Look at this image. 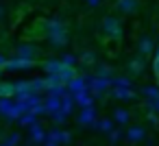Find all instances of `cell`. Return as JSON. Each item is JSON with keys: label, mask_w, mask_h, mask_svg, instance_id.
Returning a JSON list of instances; mask_svg holds the SVG:
<instances>
[{"label": "cell", "mask_w": 159, "mask_h": 146, "mask_svg": "<svg viewBox=\"0 0 159 146\" xmlns=\"http://www.w3.org/2000/svg\"><path fill=\"white\" fill-rule=\"evenodd\" d=\"M42 26H44V35H46V39L50 42V46L63 48V46L68 44V31H66V24H63L59 18H50V20H46Z\"/></svg>", "instance_id": "6da1fadb"}, {"label": "cell", "mask_w": 159, "mask_h": 146, "mask_svg": "<svg viewBox=\"0 0 159 146\" xmlns=\"http://www.w3.org/2000/svg\"><path fill=\"white\" fill-rule=\"evenodd\" d=\"M102 33H105V37H109L113 42L122 39V24H120V20L116 16H107L102 20Z\"/></svg>", "instance_id": "7a4b0ae2"}, {"label": "cell", "mask_w": 159, "mask_h": 146, "mask_svg": "<svg viewBox=\"0 0 159 146\" xmlns=\"http://www.w3.org/2000/svg\"><path fill=\"white\" fill-rule=\"evenodd\" d=\"M37 55H39V50L33 44H18V48H16V57L18 59H24V61H33L35 63Z\"/></svg>", "instance_id": "3957f363"}, {"label": "cell", "mask_w": 159, "mask_h": 146, "mask_svg": "<svg viewBox=\"0 0 159 146\" xmlns=\"http://www.w3.org/2000/svg\"><path fill=\"white\" fill-rule=\"evenodd\" d=\"M126 70H129V74L131 76H139L144 70H146V59L144 57H133V59H129V63H126Z\"/></svg>", "instance_id": "277c9868"}, {"label": "cell", "mask_w": 159, "mask_h": 146, "mask_svg": "<svg viewBox=\"0 0 159 146\" xmlns=\"http://www.w3.org/2000/svg\"><path fill=\"white\" fill-rule=\"evenodd\" d=\"M124 137H126L131 144H137V142H142V139L146 137V129H144V126H139V124H133V126H129V129H126Z\"/></svg>", "instance_id": "5b68a950"}, {"label": "cell", "mask_w": 159, "mask_h": 146, "mask_svg": "<svg viewBox=\"0 0 159 146\" xmlns=\"http://www.w3.org/2000/svg\"><path fill=\"white\" fill-rule=\"evenodd\" d=\"M72 139V135L68 133V131H59V129H55V131H50V133H46V142H50V144H68Z\"/></svg>", "instance_id": "8992f818"}, {"label": "cell", "mask_w": 159, "mask_h": 146, "mask_svg": "<svg viewBox=\"0 0 159 146\" xmlns=\"http://www.w3.org/2000/svg\"><path fill=\"white\" fill-rule=\"evenodd\" d=\"M29 68H33V61H24V59H7L5 61V66H2V70H9V72H16V70H29Z\"/></svg>", "instance_id": "52a82bcc"}, {"label": "cell", "mask_w": 159, "mask_h": 146, "mask_svg": "<svg viewBox=\"0 0 159 146\" xmlns=\"http://www.w3.org/2000/svg\"><path fill=\"white\" fill-rule=\"evenodd\" d=\"M116 9L120 13H124V16H131V13H135L139 9V2L137 0H116Z\"/></svg>", "instance_id": "ba28073f"}, {"label": "cell", "mask_w": 159, "mask_h": 146, "mask_svg": "<svg viewBox=\"0 0 159 146\" xmlns=\"http://www.w3.org/2000/svg\"><path fill=\"white\" fill-rule=\"evenodd\" d=\"M66 85H68L66 89H68L70 96H76V94H81V92H87V85H85V79H83V76H74V79H72L70 83H66Z\"/></svg>", "instance_id": "9c48e42d"}, {"label": "cell", "mask_w": 159, "mask_h": 146, "mask_svg": "<svg viewBox=\"0 0 159 146\" xmlns=\"http://www.w3.org/2000/svg\"><path fill=\"white\" fill-rule=\"evenodd\" d=\"M152 50H155V42H152L148 35L139 37V42H137V52H139V57H148V55H152Z\"/></svg>", "instance_id": "30bf717a"}, {"label": "cell", "mask_w": 159, "mask_h": 146, "mask_svg": "<svg viewBox=\"0 0 159 146\" xmlns=\"http://www.w3.org/2000/svg\"><path fill=\"white\" fill-rule=\"evenodd\" d=\"M109 94L113 98H120V100H133L135 98V92L131 87H109Z\"/></svg>", "instance_id": "8fae6325"}, {"label": "cell", "mask_w": 159, "mask_h": 146, "mask_svg": "<svg viewBox=\"0 0 159 146\" xmlns=\"http://www.w3.org/2000/svg\"><path fill=\"white\" fill-rule=\"evenodd\" d=\"M31 139H33L35 144H44V142H46V131L42 129L39 122L31 124Z\"/></svg>", "instance_id": "7c38bea8"}, {"label": "cell", "mask_w": 159, "mask_h": 146, "mask_svg": "<svg viewBox=\"0 0 159 146\" xmlns=\"http://www.w3.org/2000/svg\"><path fill=\"white\" fill-rule=\"evenodd\" d=\"M98 118H96V109L94 107H85L83 111H81V116H79V122L81 124H94Z\"/></svg>", "instance_id": "4fadbf2b"}, {"label": "cell", "mask_w": 159, "mask_h": 146, "mask_svg": "<svg viewBox=\"0 0 159 146\" xmlns=\"http://www.w3.org/2000/svg\"><path fill=\"white\" fill-rule=\"evenodd\" d=\"M57 76H59V83H70L74 76H76V68H68V66H63L59 72H57Z\"/></svg>", "instance_id": "5bb4252c"}, {"label": "cell", "mask_w": 159, "mask_h": 146, "mask_svg": "<svg viewBox=\"0 0 159 146\" xmlns=\"http://www.w3.org/2000/svg\"><path fill=\"white\" fill-rule=\"evenodd\" d=\"M16 96V83H2L0 81V98H11Z\"/></svg>", "instance_id": "9a60e30c"}, {"label": "cell", "mask_w": 159, "mask_h": 146, "mask_svg": "<svg viewBox=\"0 0 159 146\" xmlns=\"http://www.w3.org/2000/svg\"><path fill=\"white\" fill-rule=\"evenodd\" d=\"M61 68H63V63H61L59 59H48V61H44V70H46L48 74H57Z\"/></svg>", "instance_id": "2e32d148"}, {"label": "cell", "mask_w": 159, "mask_h": 146, "mask_svg": "<svg viewBox=\"0 0 159 146\" xmlns=\"http://www.w3.org/2000/svg\"><path fill=\"white\" fill-rule=\"evenodd\" d=\"M111 74H113V68H111V66H107V63H98V66H96V76H100V79H111Z\"/></svg>", "instance_id": "e0dca14e"}, {"label": "cell", "mask_w": 159, "mask_h": 146, "mask_svg": "<svg viewBox=\"0 0 159 146\" xmlns=\"http://www.w3.org/2000/svg\"><path fill=\"white\" fill-rule=\"evenodd\" d=\"M72 98H74L83 109H85V107H92V103H94V98H92L87 92H81V94H76V96H72Z\"/></svg>", "instance_id": "ac0fdd59"}, {"label": "cell", "mask_w": 159, "mask_h": 146, "mask_svg": "<svg viewBox=\"0 0 159 146\" xmlns=\"http://www.w3.org/2000/svg\"><path fill=\"white\" fill-rule=\"evenodd\" d=\"M113 120H116L118 124H129L131 113H129L126 109H116V111H113Z\"/></svg>", "instance_id": "d6986e66"}, {"label": "cell", "mask_w": 159, "mask_h": 146, "mask_svg": "<svg viewBox=\"0 0 159 146\" xmlns=\"http://www.w3.org/2000/svg\"><path fill=\"white\" fill-rule=\"evenodd\" d=\"M29 85H31V92L33 94L46 92V79H33V81H29Z\"/></svg>", "instance_id": "ffe728a7"}, {"label": "cell", "mask_w": 159, "mask_h": 146, "mask_svg": "<svg viewBox=\"0 0 159 146\" xmlns=\"http://www.w3.org/2000/svg\"><path fill=\"white\" fill-rule=\"evenodd\" d=\"M79 61H81L83 66H94V63H96V55H94L92 50H85V52L79 55Z\"/></svg>", "instance_id": "44dd1931"}, {"label": "cell", "mask_w": 159, "mask_h": 146, "mask_svg": "<svg viewBox=\"0 0 159 146\" xmlns=\"http://www.w3.org/2000/svg\"><path fill=\"white\" fill-rule=\"evenodd\" d=\"M72 107H74V98H72L70 94H66V96L61 98V107H59V109H61L63 113H70V111H72Z\"/></svg>", "instance_id": "7402d4cb"}, {"label": "cell", "mask_w": 159, "mask_h": 146, "mask_svg": "<svg viewBox=\"0 0 159 146\" xmlns=\"http://www.w3.org/2000/svg\"><path fill=\"white\" fill-rule=\"evenodd\" d=\"M94 124H96V129H100V131H105V133H109V131L113 129V120H111V118H102V120H96Z\"/></svg>", "instance_id": "603a6c76"}, {"label": "cell", "mask_w": 159, "mask_h": 146, "mask_svg": "<svg viewBox=\"0 0 159 146\" xmlns=\"http://www.w3.org/2000/svg\"><path fill=\"white\" fill-rule=\"evenodd\" d=\"M18 122H20L22 126H31V124H35V122H37V118H35L31 111H26V113H22V116L18 118Z\"/></svg>", "instance_id": "cb8c5ba5"}, {"label": "cell", "mask_w": 159, "mask_h": 146, "mask_svg": "<svg viewBox=\"0 0 159 146\" xmlns=\"http://www.w3.org/2000/svg\"><path fill=\"white\" fill-rule=\"evenodd\" d=\"M142 94H144V96H148V100H155V98L159 96V87H152V85H148V87H146V85H144V87H142Z\"/></svg>", "instance_id": "d4e9b609"}, {"label": "cell", "mask_w": 159, "mask_h": 146, "mask_svg": "<svg viewBox=\"0 0 159 146\" xmlns=\"http://www.w3.org/2000/svg\"><path fill=\"white\" fill-rule=\"evenodd\" d=\"M111 85H113V87H131L133 83H131V79H129V76H118V79H113V81H111Z\"/></svg>", "instance_id": "484cf974"}, {"label": "cell", "mask_w": 159, "mask_h": 146, "mask_svg": "<svg viewBox=\"0 0 159 146\" xmlns=\"http://www.w3.org/2000/svg\"><path fill=\"white\" fill-rule=\"evenodd\" d=\"M66 118H68V113H63L61 109L52 111V122H55V124H63V122H66Z\"/></svg>", "instance_id": "4316f807"}, {"label": "cell", "mask_w": 159, "mask_h": 146, "mask_svg": "<svg viewBox=\"0 0 159 146\" xmlns=\"http://www.w3.org/2000/svg\"><path fill=\"white\" fill-rule=\"evenodd\" d=\"M120 137H122V131H120V129H111V131L107 133V139H109L111 144H116Z\"/></svg>", "instance_id": "83f0119b"}, {"label": "cell", "mask_w": 159, "mask_h": 146, "mask_svg": "<svg viewBox=\"0 0 159 146\" xmlns=\"http://www.w3.org/2000/svg\"><path fill=\"white\" fill-rule=\"evenodd\" d=\"M63 66H68V68H74V63H76V57L74 55H63V59H59Z\"/></svg>", "instance_id": "f1b7e54d"}, {"label": "cell", "mask_w": 159, "mask_h": 146, "mask_svg": "<svg viewBox=\"0 0 159 146\" xmlns=\"http://www.w3.org/2000/svg\"><path fill=\"white\" fill-rule=\"evenodd\" d=\"M18 142H20V133H11V135H9V139H7L5 144H7V146H16Z\"/></svg>", "instance_id": "f546056e"}, {"label": "cell", "mask_w": 159, "mask_h": 146, "mask_svg": "<svg viewBox=\"0 0 159 146\" xmlns=\"http://www.w3.org/2000/svg\"><path fill=\"white\" fill-rule=\"evenodd\" d=\"M146 107L148 109H152V111H157L159 113V96L155 98V100H146Z\"/></svg>", "instance_id": "4dcf8cb0"}, {"label": "cell", "mask_w": 159, "mask_h": 146, "mask_svg": "<svg viewBox=\"0 0 159 146\" xmlns=\"http://www.w3.org/2000/svg\"><path fill=\"white\" fill-rule=\"evenodd\" d=\"M148 122H150L152 126H159V118H157V113H148Z\"/></svg>", "instance_id": "1f68e13d"}, {"label": "cell", "mask_w": 159, "mask_h": 146, "mask_svg": "<svg viewBox=\"0 0 159 146\" xmlns=\"http://www.w3.org/2000/svg\"><path fill=\"white\" fill-rule=\"evenodd\" d=\"M2 18H5V7L0 5V22H2Z\"/></svg>", "instance_id": "d6a6232c"}, {"label": "cell", "mask_w": 159, "mask_h": 146, "mask_svg": "<svg viewBox=\"0 0 159 146\" xmlns=\"http://www.w3.org/2000/svg\"><path fill=\"white\" fill-rule=\"evenodd\" d=\"M87 2H89V5H92V7H96V5H98V2H100V0H87Z\"/></svg>", "instance_id": "836d02e7"}, {"label": "cell", "mask_w": 159, "mask_h": 146, "mask_svg": "<svg viewBox=\"0 0 159 146\" xmlns=\"http://www.w3.org/2000/svg\"><path fill=\"white\" fill-rule=\"evenodd\" d=\"M155 59H159V48H157V52H155Z\"/></svg>", "instance_id": "e575fe53"}, {"label": "cell", "mask_w": 159, "mask_h": 146, "mask_svg": "<svg viewBox=\"0 0 159 146\" xmlns=\"http://www.w3.org/2000/svg\"><path fill=\"white\" fill-rule=\"evenodd\" d=\"M44 146H57V144H50V142H46V144H44Z\"/></svg>", "instance_id": "d590c367"}, {"label": "cell", "mask_w": 159, "mask_h": 146, "mask_svg": "<svg viewBox=\"0 0 159 146\" xmlns=\"http://www.w3.org/2000/svg\"><path fill=\"white\" fill-rule=\"evenodd\" d=\"M157 87H159V76H157Z\"/></svg>", "instance_id": "8d00e7d4"}, {"label": "cell", "mask_w": 159, "mask_h": 146, "mask_svg": "<svg viewBox=\"0 0 159 146\" xmlns=\"http://www.w3.org/2000/svg\"><path fill=\"white\" fill-rule=\"evenodd\" d=\"M0 146H7V144H5V142H2V144H0Z\"/></svg>", "instance_id": "74e56055"}]
</instances>
